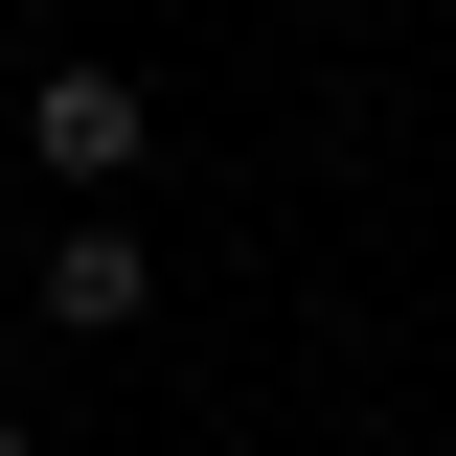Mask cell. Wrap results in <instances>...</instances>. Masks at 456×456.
Returning <instances> with one entry per match:
<instances>
[{
	"label": "cell",
	"instance_id": "1",
	"mask_svg": "<svg viewBox=\"0 0 456 456\" xmlns=\"http://www.w3.org/2000/svg\"><path fill=\"white\" fill-rule=\"evenodd\" d=\"M23 160H46L69 206H92V183H137V160H160V114H137V69H92V46H69L46 92H23Z\"/></svg>",
	"mask_w": 456,
	"mask_h": 456
},
{
	"label": "cell",
	"instance_id": "2",
	"mask_svg": "<svg viewBox=\"0 0 456 456\" xmlns=\"http://www.w3.org/2000/svg\"><path fill=\"white\" fill-rule=\"evenodd\" d=\"M137 297H160V274H137V228H46V342H114Z\"/></svg>",
	"mask_w": 456,
	"mask_h": 456
},
{
	"label": "cell",
	"instance_id": "3",
	"mask_svg": "<svg viewBox=\"0 0 456 456\" xmlns=\"http://www.w3.org/2000/svg\"><path fill=\"white\" fill-rule=\"evenodd\" d=\"M0 456H23V434H0Z\"/></svg>",
	"mask_w": 456,
	"mask_h": 456
}]
</instances>
